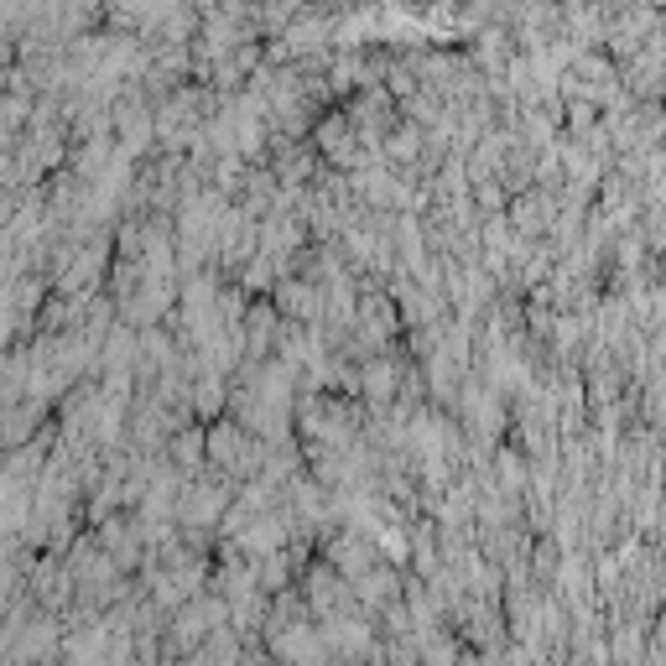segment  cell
Instances as JSON below:
<instances>
[{
    "label": "cell",
    "mask_w": 666,
    "mask_h": 666,
    "mask_svg": "<svg viewBox=\"0 0 666 666\" xmlns=\"http://www.w3.org/2000/svg\"><path fill=\"white\" fill-rule=\"evenodd\" d=\"M365 391H370L375 401H386V396L396 391V370H391V360H370V365H365Z\"/></svg>",
    "instance_id": "obj_5"
},
{
    "label": "cell",
    "mask_w": 666,
    "mask_h": 666,
    "mask_svg": "<svg viewBox=\"0 0 666 666\" xmlns=\"http://www.w3.org/2000/svg\"><path fill=\"white\" fill-rule=\"evenodd\" d=\"M536 224H552V198L547 193H531V198L516 203V229L521 235H531Z\"/></svg>",
    "instance_id": "obj_4"
},
{
    "label": "cell",
    "mask_w": 666,
    "mask_h": 666,
    "mask_svg": "<svg viewBox=\"0 0 666 666\" xmlns=\"http://www.w3.org/2000/svg\"><path fill=\"white\" fill-rule=\"evenodd\" d=\"M328 562H333V573H344L360 583L365 573H375V547L365 542V536H354V531H339L328 542Z\"/></svg>",
    "instance_id": "obj_1"
},
{
    "label": "cell",
    "mask_w": 666,
    "mask_h": 666,
    "mask_svg": "<svg viewBox=\"0 0 666 666\" xmlns=\"http://www.w3.org/2000/svg\"><path fill=\"white\" fill-rule=\"evenodd\" d=\"M193 406H198L203 417H214V412H219V406H224V386H219V375H203V380H198V386H193Z\"/></svg>",
    "instance_id": "obj_6"
},
{
    "label": "cell",
    "mask_w": 666,
    "mask_h": 666,
    "mask_svg": "<svg viewBox=\"0 0 666 666\" xmlns=\"http://www.w3.org/2000/svg\"><path fill=\"white\" fill-rule=\"evenodd\" d=\"M224 484H193V490L177 500V516H183L188 526H209V521H219L224 516Z\"/></svg>",
    "instance_id": "obj_2"
},
{
    "label": "cell",
    "mask_w": 666,
    "mask_h": 666,
    "mask_svg": "<svg viewBox=\"0 0 666 666\" xmlns=\"http://www.w3.org/2000/svg\"><path fill=\"white\" fill-rule=\"evenodd\" d=\"M276 307H281V313H297V318H318L323 297L307 287V281H281V287H276Z\"/></svg>",
    "instance_id": "obj_3"
}]
</instances>
